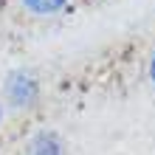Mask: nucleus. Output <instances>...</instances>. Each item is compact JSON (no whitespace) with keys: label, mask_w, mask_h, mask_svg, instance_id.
<instances>
[{"label":"nucleus","mask_w":155,"mask_h":155,"mask_svg":"<svg viewBox=\"0 0 155 155\" xmlns=\"http://www.w3.org/2000/svg\"><path fill=\"white\" fill-rule=\"evenodd\" d=\"M3 93L12 107H31L40 99V79L25 68H14L3 82Z\"/></svg>","instance_id":"1"},{"label":"nucleus","mask_w":155,"mask_h":155,"mask_svg":"<svg viewBox=\"0 0 155 155\" xmlns=\"http://www.w3.org/2000/svg\"><path fill=\"white\" fill-rule=\"evenodd\" d=\"M25 155H65V144L57 133L51 130H40L34 133L28 144H25Z\"/></svg>","instance_id":"2"},{"label":"nucleus","mask_w":155,"mask_h":155,"mask_svg":"<svg viewBox=\"0 0 155 155\" xmlns=\"http://www.w3.org/2000/svg\"><path fill=\"white\" fill-rule=\"evenodd\" d=\"M68 0H23V6L28 8L31 14H37V17H48V14H57L65 8Z\"/></svg>","instance_id":"3"},{"label":"nucleus","mask_w":155,"mask_h":155,"mask_svg":"<svg viewBox=\"0 0 155 155\" xmlns=\"http://www.w3.org/2000/svg\"><path fill=\"white\" fill-rule=\"evenodd\" d=\"M150 79H152V85H155V51H152V57H150Z\"/></svg>","instance_id":"4"},{"label":"nucleus","mask_w":155,"mask_h":155,"mask_svg":"<svg viewBox=\"0 0 155 155\" xmlns=\"http://www.w3.org/2000/svg\"><path fill=\"white\" fill-rule=\"evenodd\" d=\"M0 121H3V104H0Z\"/></svg>","instance_id":"5"}]
</instances>
